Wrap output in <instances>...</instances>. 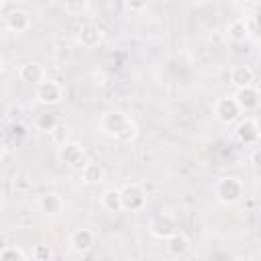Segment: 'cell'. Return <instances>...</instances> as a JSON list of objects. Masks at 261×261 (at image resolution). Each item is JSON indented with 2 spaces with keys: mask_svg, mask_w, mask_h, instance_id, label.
Returning a JSON list of instances; mask_svg holds the SVG:
<instances>
[{
  "mask_svg": "<svg viewBox=\"0 0 261 261\" xmlns=\"http://www.w3.org/2000/svg\"><path fill=\"white\" fill-rule=\"evenodd\" d=\"M100 130L122 145H130L139 135L137 122L122 110H106L100 116Z\"/></svg>",
  "mask_w": 261,
  "mask_h": 261,
  "instance_id": "obj_1",
  "label": "cell"
},
{
  "mask_svg": "<svg viewBox=\"0 0 261 261\" xmlns=\"http://www.w3.org/2000/svg\"><path fill=\"white\" fill-rule=\"evenodd\" d=\"M243 194H245V186L237 175H222L214 184V198L222 206H232L241 202Z\"/></svg>",
  "mask_w": 261,
  "mask_h": 261,
  "instance_id": "obj_2",
  "label": "cell"
},
{
  "mask_svg": "<svg viewBox=\"0 0 261 261\" xmlns=\"http://www.w3.org/2000/svg\"><path fill=\"white\" fill-rule=\"evenodd\" d=\"M65 98V90L61 86V82L49 80L45 77L43 82H39L35 86V100L43 106H59Z\"/></svg>",
  "mask_w": 261,
  "mask_h": 261,
  "instance_id": "obj_3",
  "label": "cell"
},
{
  "mask_svg": "<svg viewBox=\"0 0 261 261\" xmlns=\"http://www.w3.org/2000/svg\"><path fill=\"white\" fill-rule=\"evenodd\" d=\"M57 159L73 171H80L90 161L88 155H86V149L75 141H67V143L59 145L57 147Z\"/></svg>",
  "mask_w": 261,
  "mask_h": 261,
  "instance_id": "obj_4",
  "label": "cell"
},
{
  "mask_svg": "<svg viewBox=\"0 0 261 261\" xmlns=\"http://www.w3.org/2000/svg\"><path fill=\"white\" fill-rule=\"evenodd\" d=\"M241 112H243V110H241V106H239V102L234 100L232 94L220 96V98L214 102V106H212L214 118H216L220 124H226V126L234 124V122L241 118Z\"/></svg>",
  "mask_w": 261,
  "mask_h": 261,
  "instance_id": "obj_5",
  "label": "cell"
},
{
  "mask_svg": "<svg viewBox=\"0 0 261 261\" xmlns=\"http://www.w3.org/2000/svg\"><path fill=\"white\" fill-rule=\"evenodd\" d=\"M177 230H179V224H177V218L171 212H159L149 222V234L153 239H159V241L169 239Z\"/></svg>",
  "mask_w": 261,
  "mask_h": 261,
  "instance_id": "obj_6",
  "label": "cell"
},
{
  "mask_svg": "<svg viewBox=\"0 0 261 261\" xmlns=\"http://www.w3.org/2000/svg\"><path fill=\"white\" fill-rule=\"evenodd\" d=\"M122 192V208L126 212H141L147 206V190L141 184H126L120 188Z\"/></svg>",
  "mask_w": 261,
  "mask_h": 261,
  "instance_id": "obj_7",
  "label": "cell"
},
{
  "mask_svg": "<svg viewBox=\"0 0 261 261\" xmlns=\"http://www.w3.org/2000/svg\"><path fill=\"white\" fill-rule=\"evenodd\" d=\"M104 41V29L98 24V22H84L77 31V43L84 47V49H96L100 47Z\"/></svg>",
  "mask_w": 261,
  "mask_h": 261,
  "instance_id": "obj_8",
  "label": "cell"
},
{
  "mask_svg": "<svg viewBox=\"0 0 261 261\" xmlns=\"http://www.w3.org/2000/svg\"><path fill=\"white\" fill-rule=\"evenodd\" d=\"M67 245H69V249L73 253L84 255V253H88V251L94 249V245H96V232L92 228H84V226L82 228H75V230H71V234L67 239Z\"/></svg>",
  "mask_w": 261,
  "mask_h": 261,
  "instance_id": "obj_9",
  "label": "cell"
},
{
  "mask_svg": "<svg viewBox=\"0 0 261 261\" xmlns=\"http://www.w3.org/2000/svg\"><path fill=\"white\" fill-rule=\"evenodd\" d=\"M234 137L245 147H255L259 143V130L255 124V118H239L234 122Z\"/></svg>",
  "mask_w": 261,
  "mask_h": 261,
  "instance_id": "obj_10",
  "label": "cell"
},
{
  "mask_svg": "<svg viewBox=\"0 0 261 261\" xmlns=\"http://www.w3.org/2000/svg\"><path fill=\"white\" fill-rule=\"evenodd\" d=\"M234 100L239 102L241 110L243 112H251V110H257L259 104H261V92L255 84H249V86H241L234 90Z\"/></svg>",
  "mask_w": 261,
  "mask_h": 261,
  "instance_id": "obj_11",
  "label": "cell"
},
{
  "mask_svg": "<svg viewBox=\"0 0 261 261\" xmlns=\"http://www.w3.org/2000/svg\"><path fill=\"white\" fill-rule=\"evenodd\" d=\"M4 27L10 31V33H27L31 29V14L22 8H12L6 16H4Z\"/></svg>",
  "mask_w": 261,
  "mask_h": 261,
  "instance_id": "obj_12",
  "label": "cell"
},
{
  "mask_svg": "<svg viewBox=\"0 0 261 261\" xmlns=\"http://www.w3.org/2000/svg\"><path fill=\"white\" fill-rule=\"evenodd\" d=\"M63 208H65V202L57 192H45L39 198V210L45 216H59L63 212Z\"/></svg>",
  "mask_w": 261,
  "mask_h": 261,
  "instance_id": "obj_13",
  "label": "cell"
},
{
  "mask_svg": "<svg viewBox=\"0 0 261 261\" xmlns=\"http://www.w3.org/2000/svg\"><path fill=\"white\" fill-rule=\"evenodd\" d=\"M16 75H18L20 82H24V84H35V86H37L39 82L45 80V67H43L41 63H37V61H27V63H22V65L18 67Z\"/></svg>",
  "mask_w": 261,
  "mask_h": 261,
  "instance_id": "obj_14",
  "label": "cell"
},
{
  "mask_svg": "<svg viewBox=\"0 0 261 261\" xmlns=\"http://www.w3.org/2000/svg\"><path fill=\"white\" fill-rule=\"evenodd\" d=\"M77 173H80L82 184H86V186H98V184H102L104 177H106L104 167H102L100 163H96V161H88Z\"/></svg>",
  "mask_w": 261,
  "mask_h": 261,
  "instance_id": "obj_15",
  "label": "cell"
},
{
  "mask_svg": "<svg viewBox=\"0 0 261 261\" xmlns=\"http://www.w3.org/2000/svg\"><path fill=\"white\" fill-rule=\"evenodd\" d=\"M100 206L106 212H112V214L124 210L122 208V192H120V188H108V190H104L102 196H100Z\"/></svg>",
  "mask_w": 261,
  "mask_h": 261,
  "instance_id": "obj_16",
  "label": "cell"
},
{
  "mask_svg": "<svg viewBox=\"0 0 261 261\" xmlns=\"http://www.w3.org/2000/svg\"><path fill=\"white\" fill-rule=\"evenodd\" d=\"M228 77H230V84H232L234 88H241V86H249V84L255 82V71H253L251 65L239 63V65H234V67L230 69Z\"/></svg>",
  "mask_w": 261,
  "mask_h": 261,
  "instance_id": "obj_17",
  "label": "cell"
},
{
  "mask_svg": "<svg viewBox=\"0 0 261 261\" xmlns=\"http://www.w3.org/2000/svg\"><path fill=\"white\" fill-rule=\"evenodd\" d=\"M190 247H192L190 245V239L181 230H177L175 234H171L169 239H165V249H167L169 255H175V257L186 255L190 251Z\"/></svg>",
  "mask_w": 261,
  "mask_h": 261,
  "instance_id": "obj_18",
  "label": "cell"
},
{
  "mask_svg": "<svg viewBox=\"0 0 261 261\" xmlns=\"http://www.w3.org/2000/svg\"><path fill=\"white\" fill-rule=\"evenodd\" d=\"M35 128L37 130H41V133H51L61 120H59V116H57V112H51V110H43V112H39L37 116H35Z\"/></svg>",
  "mask_w": 261,
  "mask_h": 261,
  "instance_id": "obj_19",
  "label": "cell"
},
{
  "mask_svg": "<svg viewBox=\"0 0 261 261\" xmlns=\"http://www.w3.org/2000/svg\"><path fill=\"white\" fill-rule=\"evenodd\" d=\"M226 37H228L230 41H234V43L245 41V39L249 37V24H247V20H245V18L232 20V22L226 27Z\"/></svg>",
  "mask_w": 261,
  "mask_h": 261,
  "instance_id": "obj_20",
  "label": "cell"
},
{
  "mask_svg": "<svg viewBox=\"0 0 261 261\" xmlns=\"http://www.w3.org/2000/svg\"><path fill=\"white\" fill-rule=\"evenodd\" d=\"M29 257H31V253L22 251V249L16 247V245H4V247L0 249V259H2V261H27Z\"/></svg>",
  "mask_w": 261,
  "mask_h": 261,
  "instance_id": "obj_21",
  "label": "cell"
},
{
  "mask_svg": "<svg viewBox=\"0 0 261 261\" xmlns=\"http://www.w3.org/2000/svg\"><path fill=\"white\" fill-rule=\"evenodd\" d=\"M49 137H51V141L59 147V145H63V143L69 141V126H67L65 122H59V124L49 133Z\"/></svg>",
  "mask_w": 261,
  "mask_h": 261,
  "instance_id": "obj_22",
  "label": "cell"
},
{
  "mask_svg": "<svg viewBox=\"0 0 261 261\" xmlns=\"http://www.w3.org/2000/svg\"><path fill=\"white\" fill-rule=\"evenodd\" d=\"M61 6L69 14H80L88 8V0H61Z\"/></svg>",
  "mask_w": 261,
  "mask_h": 261,
  "instance_id": "obj_23",
  "label": "cell"
},
{
  "mask_svg": "<svg viewBox=\"0 0 261 261\" xmlns=\"http://www.w3.org/2000/svg\"><path fill=\"white\" fill-rule=\"evenodd\" d=\"M51 249H49V245H35L33 249H31V257L35 259V261H49L51 259Z\"/></svg>",
  "mask_w": 261,
  "mask_h": 261,
  "instance_id": "obj_24",
  "label": "cell"
},
{
  "mask_svg": "<svg viewBox=\"0 0 261 261\" xmlns=\"http://www.w3.org/2000/svg\"><path fill=\"white\" fill-rule=\"evenodd\" d=\"M151 0H124V6L130 10V12H143L147 6H149Z\"/></svg>",
  "mask_w": 261,
  "mask_h": 261,
  "instance_id": "obj_25",
  "label": "cell"
},
{
  "mask_svg": "<svg viewBox=\"0 0 261 261\" xmlns=\"http://www.w3.org/2000/svg\"><path fill=\"white\" fill-rule=\"evenodd\" d=\"M249 163H251L257 171H261V147L255 145V149H253L251 155H249Z\"/></svg>",
  "mask_w": 261,
  "mask_h": 261,
  "instance_id": "obj_26",
  "label": "cell"
},
{
  "mask_svg": "<svg viewBox=\"0 0 261 261\" xmlns=\"http://www.w3.org/2000/svg\"><path fill=\"white\" fill-rule=\"evenodd\" d=\"M255 124H257V130H259V137H261V114L255 116Z\"/></svg>",
  "mask_w": 261,
  "mask_h": 261,
  "instance_id": "obj_27",
  "label": "cell"
},
{
  "mask_svg": "<svg viewBox=\"0 0 261 261\" xmlns=\"http://www.w3.org/2000/svg\"><path fill=\"white\" fill-rule=\"evenodd\" d=\"M257 220H259V224H261V208L257 210Z\"/></svg>",
  "mask_w": 261,
  "mask_h": 261,
  "instance_id": "obj_28",
  "label": "cell"
},
{
  "mask_svg": "<svg viewBox=\"0 0 261 261\" xmlns=\"http://www.w3.org/2000/svg\"><path fill=\"white\" fill-rule=\"evenodd\" d=\"M16 2H27V0H16Z\"/></svg>",
  "mask_w": 261,
  "mask_h": 261,
  "instance_id": "obj_29",
  "label": "cell"
}]
</instances>
